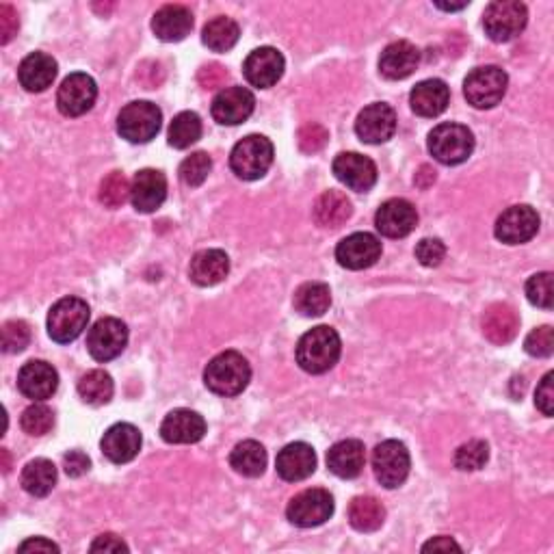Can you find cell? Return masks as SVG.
<instances>
[{"instance_id":"46","label":"cell","mask_w":554,"mask_h":554,"mask_svg":"<svg viewBox=\"0 0 554 554\" xmlns=\"http://www.w3.org/2000/svg\"><path fill=\"white\" fill-rule=\"evenodd\" d=\"M524 349L526 353L533 355V358H550L554 351V329L550 325L533 329V332L526 336Z\"/></svg>"},{"instance_id":"19","label":"cell","mask_w":554,"mask_h":554,"mask_svg":"<svg viewBox=\"0 0 554 554\" xmlns=\"http://www.w3.org/2000/svg\"><path fill=\"white\" fill-rule=\"evenodd\" d=\"M256 98L245 87L221 89L213 100V117L223 126H239L254 113Z\"/></svg>"},{"instance_id":"23","label":"cell","mask_w":554,"mask_h":554,"mask_svg":"<svg viewBox=\"0 0 554 554\" xmlns=\"http://www.w3.org/2000/svg\"><path fill=\"white\" fill-rule=\"evenodd\" d=\"M277 474L288 483H297L308 479L316 470V455L314 448L306 442H295L284 446L275 459Z\"/></svg>"},{"instance_id":"33","label":"cell","mask_w":554,"mask_h":554,"mask_svg":"<svg viewBox=\"0 0 554 554\" xmlns=\"http://www.w3.org/2000/svg\"><path fill=\"white\" fill-rule=\"evenodd\" d=\"M349 522L355 531L375 533L386 522V509L373 496H358L349 505Z\"/></svg>"},{"instance_id":"49","label":"cell","mask_w":554,"mask_h":554,"mask_svg":"<svg viewBox=\"0 0 554 554\" xmlns=\"http://www.w3.org/2000/svg\"><path fill=\"white\" fill-rule=\"evenodd\" d=\"M20 20L11 5H0V44H9L18 35Z\"/></svg>"},{"instance_id":"18","label":"cell","mask_w":554,"mask_h":554,"mask_svg":"<svg viewBox=\"0 0 554 554\" xmlns=\"http://www.w3.org/2000/svg\"><path fill=\"white\" fill-rule=\"evenodd\" d=\"M284 68H286V61L282 57V52L271 46H265L254 50L252 55L245 59L243 72L249 85H254L258 89H269L280 81Z\"/></svg>"},{"instance_id":"9","label":"cell","mask_w":554,"mask_h":554,"mask_svg":"<svg viewBox=\"0 0 554 554\" xmlns=\"http://www.w3.org/2000/svg\"><path fill=\"white\" fill-rule=\"evenodd\" d=\"M410 451L407 446L399 440H386L375 446L373 451V472L377 481L394 490L405 483L407 474H410Z\"/></svg>"},{"instance_id":"45","label":"cell","mask_w":554,"mask_h":554,"mask_svg":"<svg viewBox=\"0 0 554 554\" xmlns=\"http://www.w3.org/2000/svg\"><path fill=\"white\" fill-rule=\"evenodd\" d=\"M31 342V327L24 321H7L3 325V351L20 353Z\"/></svg>"},{"instance_id":"26","label":"cell","mask_w":554,"mask_h":554,"mask_svg":"<svg viewBox=\"0 0 554 554\" xmlns=\"http://www.w3.org/2000/svg\"><path fill=\"white\" fill-rule=\"evenodd\" d=\"M481 327L485 338L494 342V345H509V342L518 336L520 329L518 312L507 306V303H494V306L485 310Z\"/></svg>"},{"instance_id":"7","label":"cell","mask_w":554,"mask_h":554,"mask_svg":"<svg viewBox=\"0 0 554 554\" xmlns=\"http://www.w3.org/2000/svg\"><path fill=\"white\" fill-rule=\"evenodd\" d=\"M163 113L152 102H130L117 117V133L130 143H148L161 130Z\"/></svg>"},{"instance_id":"2","label":"cell","mask_w":554,"mask_h":554,"mask_svg":"<svg viewBox=\"0 0 554 554\" xmlns=\"http://www.w3.org/2000/svg\"><path fill=\"white\" fill-rule=\"evenodd\" d=\"M249 379H252V368L239 351L219 353L217 358L208 362L204 371L208 390L219 397H236L247 388Z\"/></svg>"},{"instance_id":"38","label":"cell","mask_w":554,"mask_h":554,"mask_svg":"<svg viewBox=\"0 0 554 554\" xmlns=\"http://www.w3.org/2000/svg\"><path fill=\"white\" fill-rule=\"evenodd\" d=\"M202 137V120L197 113L184 111L174 117L169 126V145L176 150H187Z\"/></svg>"},{"instance_id":"36","label":"cell","mask_w":554,"mask_h":554,"mask_svg":"<svg viewBox=\"0 0 554 554\" xmlns=\"http://www.w3.org/2000/svg\"><path fill=\"white\" fill-rule=\"evenodd\" d=\"M295 310L303 316H323L332 306V290L323 282L301 284L295 293Z\"/></svg>"},{"instance_id":"34","label":"cell","mask_w":554,"mask_h":554,"mask_svg":"<svg viewBox=\"0 0 554 554\" xmlns=\"http://www.w3.org/2000/svg\"><path fill=\"white\" fill-rule=\"evenodd\" d=\"M230 466L243 474V477H260L267 468V451L265 446L256 440H245L234 446L230 455Z\"/></svg>"},{"instance_id":"10","label":"cell","mask_w":554,"mask_h":554,"mask_svg":"<svg viewBox=\"0 0 554 554\" xmlns=\"http://www.w3.org/2000/svg\"><path fill=\"white\" fill-rule=\"evenodd\" d=\"M334 513V498L329 492L319 490H306L297 494L293 500L288 503L286 516L295 526H301V529H312V526H321L332 518Z\"/></svg>"},{"instance_id":"27","label":"cell","mask_w":554,"mask_h":554,"mask_svg":"<svg viewBox=\"0 0 554 554\" xmlns=\"http://www.w3.org/2000/svg\"><path fill=\"white\" fill-rule=\"evenodd\" d=\"M420 63V50L410 42H394L386 46L379 57V72L384 74L388 81H403V78L412 76Z\"/></svg>"},{"instance_id":"14","label":"cell","mask_w":554,"mask_h":554,"mask_svg":"<svg viewBox=\"0 0 554 554\" xmlns=\"http://www.w3.org/2000/svg\"><path fill=\"white\" fill-rule=\"evenodd\" d=\"M381 256V243L377 236L368 232H355L342 239L336 247V260L340 267L351 271H362L373 267Z\"/></svg>"},{"instance_id":"39","label":"cell","mask_w":554,"mask_h":554,"mask_svg":"<svg viewBox=\"0 0 554 554\" xmlns=\"http://www.w3.org/2000/svg\"><path fill=\"white\" fill-rule=\"evenodd\" d=\"M113 379L104 371H89L78 381V394L87 405H107L113 399Z\"/></svg>"},{"instance_id":"54","label":"cell","mask_w":554,"mask_h":554,"mask_svg":"<svg viewBox=\"0 0 554 554\" xmlns=\"http://www.w3.org/2000/svg\"><path fill=\"white\" fill-rule=\"evenodd\" d=\"M18 552H59V546L48 542V539H44V537H33V539H26V542H22L18 546Z\"/></svg>"},{"instance_id":"56","label":"cell","mask_w":554,"mask_h":554,"mask_svg":"<svg viewBox=\"0 0 554 554\" xmlns=\"http://www.w3.org/2000/svg\"><path fill=\"white\" fill-rule=\"evenodd\" d=\"M3 459H5V466H3V470H5V472H9V453L5 451V448H3Z\"/></svg>"},{"instance_id":"31","label":"cell","mask_w":554,"mask_h":554,"mask_svg":"<svg viewBox=\"0 0 554 554\" xmlns=\"http://www.w3.org/2000/svg\"><path fill=\"white\" fill-rule=\"evenodd\" d=\"M366 453L360 440H342L329 448L327 453V468L340 479H355L360 477L364 468Z\"/></svg>"},{"instance_id":"20","label":"cell","mask_w":554,"mask_h":554,"mask_svg":"<svg viewBox=\"0 0 554 554\" xmlns=\"http://www.w3.org/2000/svg\"><path fill=\"white\" fill-rule=\"evenodd\" d=\"M59 375L52 364L33 360L26 362L18 373V388L26 399L31 401H46L57 392Z\"/></svg>"},{"instance_id":"22","label":"cell","mask_w":554,"mask_h":554,"mask_svg":"<svg viewBox=\"0 0 554 554\" xmlns=\"http://www.w3.org/2000/svg\"><path fill=\"white\" fill-rule=\"evenodd\" d=\"M100 448L104 457L113 464H128L133 461L141 451V433L135 425H128V422H117L100 442Z\"/></svg>"},{"instance_id":"25","label":"cell","mask_w":554,"mask_h":554,"mask_svg":"<svg viewBox=\"0 0 554 554\" xmlns=\"http://www.w3.org/2000/svg\"><path fill=\"white\" fill-rule=\"evenodd\" d=\"M193 29V13L184 5H165L154 13L152 31L161 42H182Z\"/></svg>"},{"instance_id":"11","label":"cell","mask_w":554,"mask_h":554,"mask_svg":"<svg viewBox=\"0 0 554 554\" xmlns=\"http://www.w3.org/2000/svg\"><path fill=\"white\" fill-rule=\"evenodd\" d=\"M128 345V327L120 321L107 316L100 319L87 334V349L91 358L98 362H111L120 355Z\"/></svg>"},{"instance_id":"32","label":"cell","mask_w":554,"mask_h":554,"mask_svg":"<svg viewBox=\"0 0 554 554\" xmlns=\"http://www.w3.org/2000/svg\"><path fill=\"white\" fill-rule=\"evenodd\" d=\"M351 213H353V206L347 200V195L340 191H325L319 200H316L312 210L316 226L327 230H336L340 226H345Z\"/></svg>"},{"instance_id":"55","label":"cell","mask_w":554,"mask_h":554,"mask_svg":"<svg viewBox=\"0 0 554 554\" xmlns=\"http://www.w3.org/2000/svg\"><path fill=\"white\" fill-rule=\"evenodd\" d=\"M461 552V546L455 542V539L451 537H435L431 539V542H427L425 546H422V552Z\"/></svg>"},{"instance_id":"12","label":"cell","mask_w":554,"mask_h":554,"mask_svg":"<svg viewBox=\"0 0 554 554\" xmlns=\"http://www.w3.org/2000/svg\"><path fill=\"white\" fill-rule=\"evenodd\" d=\"M96 98H98V87L94 78L83 72H76V74H70L61 83L57 104H59V111L65 117H81L87 111H91V107L96 104Z\"/></svg>"},{"instance_id":"51","label":"cell","mask_w":554,"mask_h":554,"mask_svg":"<svg viewBox=\"0 0 554 554\" xmlns=\"http://www.w3.org/2000/svg\"><path fill=\"white\" fill-rule=\"evenodd\" d=\"M552 379H554V373H546V377L542 379V384L537 386V392H535V405L539 407V412H542L544 416H552L554 414Z\"/></svg>"},{"instance_id":"53","label":"cell","mask_w":554,"mask_h":554,"mask_svg":"<svg viewBox=\"0 0 554 554\" xmlns=\"http://www.w3.org/2000/svg\"><path fill=\"white\" fill-rule=\"evenodd\" d=\"M91 552H128V546L124 544L122 537L113 533L100 535L94 544H91Z\"/></svg>"},{"instance_id":"37","label":"cell","mask_w":554,"mask_h":554,"mask_svg":"<svg viewBox=\"0 0 554 554\" xmlns=\"http://www.w3.org/2000/svg\"><path fill=\"white\" fill-rule=\"evenodd\" d=\"M239 37H241L239 24H236L232 18L219 16L204 26L202 42L213 52H228L236 46V42H239Z\"/></svg>"},{"instance_id":"3","label":"cell","mask_w":554,"mask_h":554,"mask_svg":"<svg viewBox=\"0 0 554 554\" xmlns=\"http://www.w3.org/2000/svg\"><path fill=\"white\" fill-rule=\"evenodd\" d=\"M529 20V11L524 3L518 0H496V3L487 5L483 13V29L487 37L496 44H505L516 39Z\"/></svg>"},{"instance_id":"40","label":"cell","mask_w":554,"mask_h":554,"mask_svg":"<svg viewBox=\"0 0 554 554\" xmlns=\"http://www.w3.org/2000/svg\"><path fill=\"white\" fill-rule=\"evenodd\" d=\"M130 197V182L122 171H111V174L100 184V202L107 208H120Z\"/></svg>"},{"instance_id":"50","label":"cell","mask_w":554,"mask_h":554,"mask_svg":"<svg viewBox=\"0 0 554 554\" xmlns=\"http://www.w3.org/2000/svg\"><path fill=\"white\" fill-rule=\"evenodd\" d=\"M197 81H200V85L204 89H217V87H223L228 81V72L223 65L219 63H210V65H204V68L200 70V74H197Z\"/></svg>"},{"instance_id":"30","label":"cell","mask_w":554,"mask_h":554,"mask_svg":"<svg viewBox=\"0 0 554 554\" xmlns=\"http://www.w3.org/2000/svg\"><path fill=\"white\" fill-rule=\"evenodd\" d=\"M230 273V258L221 249H204L191 260L189 275L197 286H217Z\"/></svg>"},{"instance_id":"48","label":"cell","mask_w":554,"mask_h":554,"mask_svg":"<svg viewBox=\"0 0 554 554\" xmlns=\"http://www.w3.org/2000/svg\"><path fill=\"white\" fill-rule=\"evenodd\" d=\"M446 256V247L440 239H422L416 245V258L422 267H440Z\"/></svg>"},{"instance_id":"35","label":"cell","mask_w":554,"mask_h":554,"mask_svg":"<svg viewBox=\"0 0 554 554\" xmlns=\"http://www.w3.org/2000/svg\"><path fill=\"white\" fill-rule=\"evenodd\" d=\"M57 483V468L48 459H33L22 470V487L35 498H44Z\"/></svg>"},{"instance_id":"28","label":"cell","mask_w":554,"mask_h":554,"mask_svg":"<svg viewBox=\"0 0 554 554\" xmlns=\"http://www.w3.org/2000/svg\"><path fill=\"white\" fill-rule=\"evenodd\" d=\"M57 70V61L50 55H46V52H33V55L26 57L18 68L20 85L26 91H31V94H39V91H46L55 83Z\"/></svg>"},{"instance_id":"24","label":"cell","mask_w":554,"mask_h":554,"mask_svg":"<svg viewBox=\"0 0 554 554\" xmlns=\"http://www.w3.org/2000/svg\"><path fill=\"white\" fill-rule=\"evenodd\" d=\"M206 420L191 410H174L161 425L163 440L169 444H195L204 438Z\"/></svg>"},{"instance_id":"43","label":"cell","mask_w":554,"mask_h":554,"mask_svg":"<svg viewBox=\"0 0 554 554\" xmlns=\"http://www.w3.org/2000/svg\"><path fill=\"white\" fill-rule=\"evenodd\" d=\"M554 275L552 273H535L529 282H526V297L533 306L542 310H552L554 306Z\"/></svg>"},{"instance_id":"42","label":"cell","mask_w":554,"mask_h":554,"mask_svg":"<svg viewBox=\"0 0 554 554\" xmlns=\"http://www.w3.org/2000/svg\"><path fill=\"white\" fill-rule=\"evenodd\" d=\"M210 169H213V158L206 152H195L187 156L180 165V180L187 184V187H200L208 178Z\"/></svg>"},{"instance_id":"6","label":"cell","mask_w":554,"mask_h":554,"mask_svg":"<svg viewBox=\"0 0 554 554\" xmlns=\"http://www.w3.org/2000/svg\"><path fill=\"white\" fill-rule=\"evenodd\" d=\"M89 306L78 297H63L48 314V334L55 342L68 345L81 336L89 323Z\"/></svg>"},{"instance_id":"16","label":"cell","mask_w":554,"mask_h":554,"mask_svg":"<svg viewBox=\"0 0 554 554\" xmlns=\"http://www.w3.org/2000/svg\"><path fill=\"white\" fill-rule=\"evenodd\" d=\"M355 133L364 143H386L397 133V113L384 102H375L366 107L355 122Z\"/></svg>"},{"instance_id":"4","label":"cell","mask_w":554,"mask_h":554,"mask_svg":"<svg viewBox=\"0 0 554 554\" xmlns=\"http://www.w3.org/2000/svg\"><path fill=\"white\" fill-rule=\"evenodd\" d=\"M273 163V143L262 135H249L234 145L230 167L241 180H258Z\"/></svg>"},{"instance_id":"29","label":"cell","mask_w":554,"mask_h":554,"mask_svg":"<svg viewBox=\"0 0 554 554\" xmlns=\"http://www.w3.org/2000/svg\"><path fill=\"white\" fill-rule=\"evenodd\" d=\"M448 102H451V91L440 78H429V81L418 83L412 94L410 104L412 111L420 117H438L446 111Z\"/></svg>"},{"instance_id":"8","label":"cell","mask_w":554,"mask_h":554,"mask_svg":"<svg viewBox=\"0 0 554 554\" xmlns=\"http://www.w3.org/2000/svg\"><path fill=\"white\" fill-rule=\"evenodd\" d=\"M509 78L505 70L496 68V65H485L468 74L464 81V94L468 104L474 109H492L505 98Z\"/></svg>"},{"instance_id":"15","label":"cell","mask_w":554,"mask_h":554,"mask_svg":"<svg viewBox=\"0 0 554 554\" xmlns=\"http://www.w3.org/2000/svg\"><path fill=\"white\" fill-rule=\"evenodd\" d=\"M336 178L349 187L351 191L366 193L375 187L377 182V167L368 156L358 152H342L334 161Z\"/></svg>"},{"instance_id":"5","label":"cell","mask_w":554,"mask_h":554,"mask_svg":"<svg viewBox=\"0 0 554 554\" xmlns=\"http://www.w3.org/2000/svg\"><path fill=\"white\" fill-rule=\"evenodd\" d=\"M429 152L442 165H459L474 152V135L468 126L440 124L429 135Z\"/></svg>"},{"instance_id":"52","label":"cell","mask_w":554,"mask_h":554,"mask_svg":"<svg viewBox=\"0 0 554 554\" xmlns=\"http://www.w3.org/2000/svg\"><path fill=\"white\" fill-rule=\"evenodd\" d=\"M63 468L68 472V477L78 479L91 468V459L83 451H70L63 457Z\"/></svg>"},{"instance_id":"41","label":"cell","mask_w":554,"mask_h":554,"mask_svg":"<svg viewBox=\"0 0 554 554\" xmlns=\"http://www.w3.org/2000/svg\"><path fill=\"white\" fill-rule=\"evenodd\" d=\"M487 459H490V446L483 440H470L457 448L455 466L464 472H474L481 470L487 464Z\"/></svg>"},{"instance_id":"44","label":"cell","mask_w":554,"mask_h":554,"mask_svg":"<svg viewBox=\"0 0 554 554\" xmlns=\"http://www.w3.org/2000/svg\"><path fill=\"white\" fill-rule=\"evenodd\" d=\"M20 425L22 429L29 433V435H46L52 425H55V414H52L50 407L42 405V403H35L31 407H26V410L22 412V418H20Z\"/></svg>"},{"instance_id":"13","label":"cell","mask_w":554,"mask_h":554,"mask_svg":"<svg viewBox=\"0 0 554 554\" xmlns=\"http://www.w3.org/2000/svg\"><path fill=\"white\" fill-rule=\"evenodd\" d=\"M537 230H539L537 210L526 204L507 208L505 213L498 217L494 228L496 239L507 245H522L526 241H531L537 234Z\"/></svg>"},{"instance_id":"47","label":"cell","mask_w":554,"mask_h":554,"mask_svg":"<svg viewBox=\"0 0 554 554\" xmlns=\"http://www.w3.org/2000/svg\"><path fill=\"white\" fill-rule=\"evenodd\" d=\"M299 150L303 154H316V152H321L327 141H329V133H327V128L321 126V124H306L301 130H299Z\"/></svg>"},{"instance_id":"21","label":"cell","mask_w":554,"mask_h":554,"mask_svg":"<svg viewBox=\"0 0 554 554\" xmlns=\"http://www.w3.org/2000/svg\"><path fill=\"white\" fill-rule=\"evenodd\" d=\"M167 197V178L163 171L141 169L130 184V202L139 213H154Z\"/></svg>"},{"instance_id":"1","label":"cell","mask_w":554,"mask_h":554,"mask_svg":"<svg viewBox=\"0 0 554 554\" xmlns=\"http://www.w3.org/2000/svg\"><path fill=\"white\" fill-rule=\"evenodd\" d=\"M340 351H342V345L336 329L327 325L312 327L310 332L303 334L299 340L297 364L306 373L321 375L332 371L336 366V362L340 360Z\"/></svg>"},{"instance_id":"17","label":"cell","mask_w":554,"mask_h":554,"mask_svg":"<svg viewBox=\"0 0 554 554\" xmlns=\"http://www.w3.org/2000/svg\"><path fill=\"white\" fill-rule=\"evenodd\" d=\"M377 230L388 239H403L418 226V210L407 200H388L379 206L375 215Z\"/></svg>"}]
</instances>
